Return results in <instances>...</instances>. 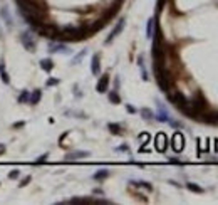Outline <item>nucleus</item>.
I'll use <instances>...</instances> for the list:
<instances>
[{"mask_svg":"<svg viewBox=\"0 0 218 205\" xmlns=\"http://www.w3.org/2000/svg\"><path fill=\"white\" fill-rule=\"evenodd\" d=\"M108 87H109V76L103 74L99 77L98 84H96V91H98V92H106V91H108Z\"/></svg>","mask_w":218,"mask_h":205,"instance_id":"8","label":"nucleus"},{"mask_svg":"<svg viewBox=\"0 0 218 205\" xmlns=\"http://www.w3.org/2000/svg\"><path fill=\"white\" fill-rule=\"evenodd\" d=\"M190 104L195 108L198 113H203V111H206L208 109V102H206V99H205V96L201 94V92H196L195 96L191 97V101H190Z\"/></svg>","mask_w":218,"mask_h":205,"instance_id":"2","label":"nucleus"},{"mask_svg":"<svg viewBox=\"0 0 218 205\" xmlns=\"http://www.w3.org/2000/svg\"><path fill=\"white\" fill-rule=\"evenodd\" d=\"M124 25H126V19H124V17H121V19H119V22H118V24H116V25H114V29H113V30H111V34L108 36V39H106V44H111V42H113L114 39L118 37L121 32H123Z\"/></svg>","mask_w":218,"mask_h":205,"instance_id":"5","label":"nucleus"},{"mask_svg":"<svg viewBox=\"0 0 218 205\" xmlns=\"http://www.w3.org/2000/svg\"><path fill=\"white\" fill-rule=\"evenodd\" d=\"M40 67L45 72H51L52 69H54V62H52V59H42L40 61Z\"/></svg>","mask_w":218,"mask_h":205,"instance_id":"15","label":"nucleus"},{"mask_svg":"<svg viewBox=\"0 0 218 205\" xmlns=\"http://www.w3.org/2000/svg\"><path fill=\"white\" fill-rule=\"evenodd\" d=\"M84 56H86V49H84V51L81 52V54H77V56L74 57V59H72V62H71V64H72V66L79 64V62H81V59H82V57H84Z\"/></svg>","mask_w":218,"mask_h":205,"instance_id":"24","label":"nucleus"},{"mask_svg":"<svg viewBox=\"0 0 218 205\" xmlns=\"http://www.w3.org/2000/svg\"><path fill=\"white\" fill-rule=\"evenodd\" d=\"M108 96H109V101L113 102V104H119V102H121V97L118 94V91H111Z\"/></svg>","mask_w":218,"mask_h":205,"instance_id":"18","label":"nucleus"},{"mask_svg":"<svg viewBox=\"0 0 218 205\" xmlns=\"http://www.w3.org/2000/svg\"><path fill=\"white\" fill-rule=\"evenodd\" d=\"M116 150H118V151H129V146L128 145H123V146H118Z\"/></svg>","mask_w":218,"mask_h":205,"instance_id":"31","label":"nucleus"},{"mask_svg":"<svg viewBox=\"0 0 218 205\" xmlns=\"http://www.w3.org/2000/svg\"><path fill=\"white\" fill-rule=\"evenodd\" d=\"M37 32L40 34L42 37H49V39H59V29L52 24H45L44 22L40 27L37 29Z\"/></svg>","mask_w":218,"mask_h":205,"instance_id":"1","label":"nucleus"},{"mask_svg":"<svg viewBox=\"0 0 218 205\" xmlns=\"http://www.w3.org/2000/svg\"><path fill=\"white\" fill-rule=\"evenodd\" d=\"M166 96H168L169 102H171V104H174L178 109H180L181 106L186 102V97H185V94H183L181 91H173V92H171V91H168V92H166Z\"/></svg>","mask_w":218,"mask_h":205,"instance_id":"3","label":"nucleus"},{"mask_svg":"<svg viewBox=\"0 0 218 205\" xmlns=\"http://www.w3.org/2000/svg\"><path fill=\"white\" fill-rule=\"evenodd\" d=\"M29 97H30V92H29V91H22L20 94H19L17 101L19 102H29Z\"/></svg>","mask_w":218,"mask_h":205,"instance_id":"23","label":"nucleus"},{"mask_svg":"<svg viewBox=\"0 0 218 205\" xmlns=\"http://www.w3.org/2000/svg\"><path fill=\"white\" fill-rule=\"evenodd\" d=\"M2 17H3V20L7 22V25H8V27H12V25H13L12 15L8 14V10H7V8H2Z\"/></svg>","mask_w":218,"mask_h":205,"instance_id":"17","label":"nucleus"},{"mask_svg":"<svg viewBox=\"0 0 218 205\" xmlns=\"http://www.w3.org/2000/svg\"><path fill=\"white\" fill-rule=\"evenodd\" d=\"M17 177H20V170H13V172L8 173V178H17Z\"/></svg>","mask_w":218,"mask_h":205,"instance_id":"26","label":"nucleus"},{"mask_svg":"<svg viewBox=\"0 0 218 205\" xmlns=\"http://www.w3.org/2000/svg\"><path fill=\"white\" fill-rule=\"evenodd\" d=\"M29 182H30V175H27V177H25V178H24V180H22V182H20V183H19V185H20V187H25V185H27Z\"/></svg>","mask_w":218,"mask_h":205,"instance_id":"27","label":"nucleus"},{"mask_svg":"<svg viewBox=\"0 0 218 205\" xmlns=\"http://www.w3.org/2000/svg\"><path fill=\"white\" fill-rule=\"evenodd\" d=\"M3 69V64H2V62H0V71H2Z\"/></svg>","mask_w":218,"mask_h":205,"instance_id":"35","label":"nucleus"},{"mask_svg":"<svg viewBox=\"0 0 218 205\" xmlns=\"http://www.w3.org/2000/svg\"><path fill=\"white\" fill-rule=\"evenodd\" d=\"M186 188H188V190H191V192H195V193H203V188L200 187V185L191 183V182H188V183H186Z\"/></svg>","mask_w":218,"mask_h":205,"instance_id":"19","label":"nucleus"},{"mask_svg":"<svg viewBox=\"0 0 218 205\" xmlns=\"http://www.w3.org/2000/svg\"><path fill=\"white\" fill-rule=\"evenodd\" d=\"M49 52H52V54H56V52H62V54H67V52H69V49H67L66 44H61V42H51V46H49Z\"/></svg>","mask_w":218,"mask_h":205,"instance_id":"9","label":"nucleus"},{"mask_svg":"<svg viewBox=\"0 0 218 205\" xmlns=\"http://www.w3.org/2000/svg\"><path fill=\"white\" fill-rule=\"evenodd\" d=\"M141 116H143L144 119H153V118H154V113H153V111L149 109V108H143V109H141Z\"/></svg>","mask_w":218,"mask_h":205,"instance_id":"21","label":"nucleus"},{"mask_svg":"<svg viewBox=\"0 0 218 205\" xmlns=\"http://www.w3.org/2000/svg\"><path fill=\"white\" fill-rule=\"evenodd\" d=\"M0 77H2V82H3V84H8V82H10V77H8V74H7V72L5 71H0Z\"/></svg>","mask_w":218,"mask_h":205,"instance_id":"25","label":"nucleus"},{"mask_svg":"<svg viewBox=\"0 0 218 205\" xmlns=\"http://www.w3.org/2000/svg\"><path fill=\"white\" fill-rule=\"evenodd\" d=\"M5 150H7V146L3 145V143H0V157H2L3 153H5Z\"/></svg>","mask_w":218,"mask_h":205,"instance_id":"32","label":"nucleus"},{"mask_svg":"<svg viewBox=\"0 0 218 205\" xmlns=\"http://www.w3.org/2000/svg\"><path fill=\"white\" fill-rule=\"evenodd\" d=\"M101 56L99 54H94L93 56V62H91V72L94 76H99L101 74Z\"/></svg>","mask_w":218,"mask_h":205,"instance_id":"10","label":"nucleus"},{"mask_svg":"<svg viewBox=\"0 0 218 205\" xmlns=\"http://www.w3.org/2000/svg\"><path fill=\"white\" fill-rule=\"evenodd\" d=\"M45 84H47V86H56V84H59V79H49V81L45 82Z\"/></svg>","mask_w":218,"mask_h":205,"instance_id":"29","label":"nucleus"},{"mask_svg":"<svg viewBox=\"0 0 218 205\" xmlns=\"http://www.w3.org/2000/svg\"><path fill=\"white\" fill-rule=\"evenodd\" d=\"M108 130L113 135H123V126H121L119 123H109L108 125Z\"/></svg>","mask_w":218,"mask_h":205,"instance_id":"14","label":"nucleus"},{"mask_svg":"<svg viewBox=\"0 0 218 205\" xmlns=\"http://www.w3.org/2000/svg\"><path fill=\"white\" fill-rule=\"evenodd\" d=\"M24 125H25L24 121H17V123H13V128H22Z\"/></svg>","mask_w":218,"mask_h":205,"instance_id":"33","label":"nucleus"},{"mask_svg":"<svg viewBox=\"0 0 218 205\" xmlns=\"http://www.w3.org/2000/svg\"><path fill=\"white\" fill-rule=\"evenodd\" d=\"M20 42L29 52H35V41H34V37L30 36V32H22L20 34Z\"/></svg>","mask_w":218,"mask_h":205,"instance_id":"4","label":"nucleus"},{"mask_svg":"<svg viewBox=\"0 0 218 205\" xmlns=\"http://www.w3.org/2000/svg\"><path fill=\"white\" fill-rule=\"evenodd\" d=\"M40 97H42V91L34 89V92H30V97H29V104H39Z\"/></svg>","mask_w":218,"mask_h":205,"instance_id":"13","label":"nucleus"},{"mask_svg":"<svg viewBox=\"0 0 218 205\" xmlns=\"http://www.w3.org/2000/svg\"><path fill=\"white\" fill-rule=\"evenodd\" d=\"M154 118H156L158 121H161V123H168V121L171 119V118H169V114H168V111L164 109V106L159 101H158V113L154 114Z\"/></svg>","mask_w":218,"mask_h":205,"instance_id":"7","label":"nucleus"},{"mask_svg":"<svg viewBox=\"0 0 218 205\" xmlns=\"http://www.w3.org/2000/svg\"><path fill=\"white\" fill-rule=\"evenodd\" d=\"M168 123L171 125V126H174V128H181V123H178V121H173V119H169Z\"/></svg>","mask_w":218,"mask_h":205,"instance_id":"30","label":"nucleus"},{"mask_svg":"<svg viewBox=\"0 0 218 205\" xmlns=\"http://www.w3.org/2000/svg\"><path fill=\"white\" fill-rule=\"evenodd\" d=\"M183 146H185V140H183L181 133H176L173 136V150L174 151H181Z\"/></svg>","mask_w":218,"mask_h":205,"instance_id":"11","label":"nucleus"},{"mask_svg":"<svg viewBox=\"0 0 218 205\" xmlns=\"http://www.w3.org/2000/svg\"><path fill=\"white\" fill-rule=\"evenodd\" d=\"M126 111H128V113H136V109H134L133 106H129V104L126 106Z\"/></svg>","mask_w":218,"mask_h":205,"instance_id":"34","label":"nucleus"},{"mask_svg":"<svg viewBox=\"0 0 218 205\" xmlns=\"http://www.w3.org/2000/svg\"><path fill=\"white\" fill-rule=\"evenodd\" d=\"M47 157H49V155H47V153H45V155H42V157L39 158V160H35V163H37V165H39V163H44V162H45V160H47Z\"/></svg>","mask_w":218,"mask_h":205,"instance_id":"28","label":"nucleus"},{"mask_svg":"<svg viewBox=\"0 0 218 205\" xmlns=\"http://www.w3.org/2000/svg\"><path fill=\"white\" fill-rule=\"evenodd\" d=\"M156 150L158 151H164L166 150V136L163 133L156 136Z\"/></svg>","mask_w":218,"mask_h":205,"instance_id":"12","label":"nucleus"},{"mask_svg":"<svg viewBox=\"0 0 218 205\" xmlns=\"http://www.w3.org/2000/svg\"><path fill=\"white\" fill-rule=\"evenodd\" d=\"M129 183L133 185V187H143V188L149 190V192H151V190H153V187H151V185H149L148 182H129Z\"/></svg>","mask_w":218,"mask_h":205,"instance_id":"22","label":"nucleus"},{"mask_svg":"<svg viewBox=\"0 0 218 205\" xmlns=\"http://www.w3.org/2000/svg\"><path fill=\"white\" fill-rule=\"evenodd\" d=\"M153 34H154V19H149L146 22V37L153 39Z\"/></svg>","mask_w":218,"mask_h":205,"instance_id":"16","label":"nucleus"},{"mask_svg":"<svg viewBox=\"0 0 218 205\" xmlns=\"http://www.w3.org/2000/svg\"><path fill=\"white\" fill-rule=\"evenodd\" d=\"M108 175H109L108 170H99V172H96V173L93 175V178H94V180H104L106 177H108Z\"/></svg>","mask_w":218,"mask_h":205,"instance_id":"20","label":"nucleus"},{"mask_svg":"<svg viewBox=\"0 0 218 205\" xmlns=\"http://www.w3.org/2000/svg\"><path fill=\"white\" fill-rule=\"evenodd\" d=\"M89 151H84V150H76V151H71V153L66 155V162H74V160H82V158H87L89 157Z\"/></svg>","mask_w":218,"mask_h":205,"instance_id":"6","label":"nucleus"}]
</instances>
